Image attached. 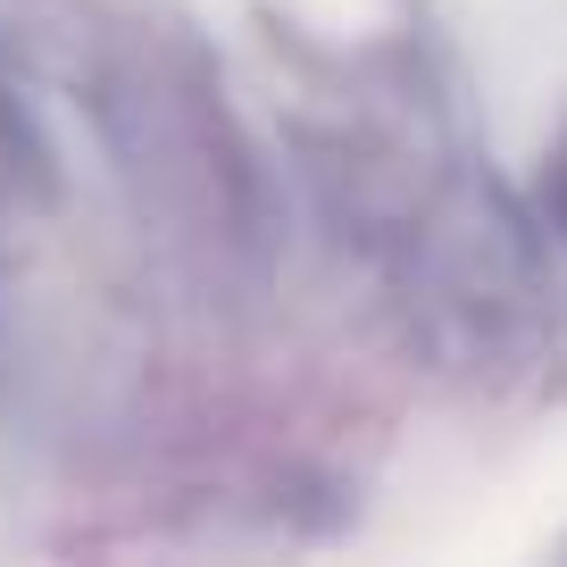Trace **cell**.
Segmentation results:
<instances>
[{"label": "cell", "mask_w": 567, "mask_h": 567, "mask_svg": "<svg viewBox=\"0 0 567 567\" xmlns=\"http://www.w3.org/2000/svg\"><path fill=\"white\" fill-rule=\"evenodd\" d=\"M309 176L326 209L409 284L443 309H501L526 284L517 209L476 176L451 109L425 92L417 68H351L309 92Z\"/></svg>", "instance_id": "obj_1"}, {"label": "cell", "mask_w": 567, "mask_h": 567, "mask_svg": "<svg viewBox=\"0 0 567 567\" xmlns=\"http://www.w3.org/2000/svg\"><path fill=\"white\" fill-rule=\"evenodd\" d=\"M534 234L567 250V134L543 151V176H534Z\"/></svg>", "instance_id": "obj_2"}]
</instances>
